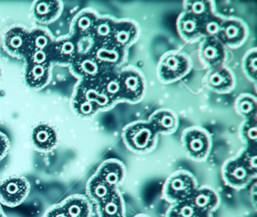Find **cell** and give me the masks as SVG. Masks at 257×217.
I'll return each instance as SVG.
<instances>
[{
	"label": "cell",
	"mask_w": 257,
	"mask_h": 217,
	"mask_svg": "<svg viewBox=\"0 0 257 217\" xmlns=\"http://www.w3.org/2000/svg\"><path fill=\"white\" fill-rule=\"evenodd\" d=\"M158 135L148 121L132 122L122 131V140L126 147L138 154L152 152L157 145Z\"/></svg>",
	"instance_id": "6da1fadb"
},
{
	"label": "cell",
	"mask_w": 257,
	"mask_h": 217,
	"mask_svg": "<svg viewBox=\"0 0 257 217\" xmlns=\"http://www.w3.org/2000/svg\"><path fill=\"white\" fill-rule=\"evenodd\" d=\"M192 67V61L187 54L178 51H168L158 63V79L162 84L176 82L186 77Z\"/></svg>",
	"instance_id": "7a4b0ae2"
},
{
	"label": "cell",
	"mask_w": 257,
	"mask_h": 217,
	"mask_svg": "<svg viewBox=\"0 0 257 217\" xmlns=\"http://www.w3.org/2000/svg\"><path fill=\"white\" fill-rule=\"evenodd\" d=\"M197 188L195 176L187 170H180L166 179L162 193L168 201L175 203L190 198Z\"/></svg>",
	"instance_id": "3957f363"
},
{
	"label": "cell",
	"mask_w": 257,
	"mask_h": 217,
	"mask_svg": "<svg viewBox=\"0 0 257 217\" xmlns=\"http://www.w3.org/2000/svg\"><path fill=\"white\" fill-rule=\"evenodd\" d=\"M182 145L188 156L198 162H202L210 155L211 137L207 130L199 126L190 127L183 131Z\"/></svg>",
	"instance_id": "277c9868"
},
{
	"label": "cell",
	"mask_w": 257,
	"mask_h": 217,
	"mask_svg": "<svg viewBox=\"0 0 257 217\" xmlns=\"http://www.w3.org/2000/svg\"><path fill=\"white\" fill-rule=\"evenodd\" d=\"M121 102L138 103L145 95L146 80L141 71L133 66H124L119 70Z\"/></svg>",
	"instance_id": "5b68a950"
},
{
	"label": "cell",
	"mask_w": 257,
	"mask_h": 217,
	"mask_svg": "<svg viewBox=\"0 0 257 217\" xmlns=\"http://www.w3.org/2000/svg\"><path fill=\"white\" fill-rule=\"evenodd\" d=\"M31 182L23 176H13L0 182V204L16 207L23 203L31 191Z\"/></svg>",
	"instance_id": "8992f818"
},
{
	"label": "cell",
	"mask_w": 257,
	"mask_h": 217,
	"mask_svg": "<svg viewBox=\"0 0 257 217\" xmlns=\"http://www.w3.org/2000/svg\"><path fill=\"white\" fill-rule=\"evenodd\" d=\"M88 51L104 70H120L124 67L127 58V50L119 48L112 42L93 43Z\"/></svg>",
	"instance_id": "52a82bcc"
},
{
	"label": "cell",
	"mask_w": 257,
	"mask_h": 217,
	"mask_svg": "<svg viewBox=\"0 0 257 217\" xmlns=\"http://www.w3.org/2000/svg\"><path fill=\"white\" fill-rule=\"evenodd\" d=\"M248 35L247 26L242 20L225 18L216 38L227 49H237L245 43Z\"/></svg>",
	"instance_id": "ba28073f"
},
{
	"label": "cell",
	"mask_w": 257,
	"mask_h": 217,
	"mask_svg": "<svg viewBox=\"0 0 257 217\" xmlns=\"http://www.w3.org/2000/svg\"><path fill=\"white\" fill-rule=\"evenodd\" d=\"M81 42L82 40L71 35L55 39L50 48L52 64L70 67L76 57L83 52Z\"/></svg>",
	"instance_id": "9c48e42d"
},
{
	"label": "cell",
	"mask_w": 257,
	"mask_h": 217,
	"mask_svg": "<svg viewBox=\"0 0 257 217\" xmlns=\"http://www.w3.org/2000/svg\"><path fill=\"white\" fill-rule=\"evenodd\" d=\"M200 61L207 69L226 66L228 59V49L216 37L204 38L198 50Z\"/></svg>",
	"instance_id": "30bf717a"
},
{
	"label": "cell",
	"mask_w": 257,
	"mask_h": 217,
	"mask_svg": "<svg viewBox=\"0 0 257 217\" xmlns=\"http://www.w3.org/2000/svg\"><path fill=\"white\" fill-rule=\"evenodd\" d=\"M31 30L22 25L10 27L4 36L3 47L7 54L16 59H24L28 49Z\"/></svg>",
	"instance_id": "8fae6325"
},
{
	"label": "cell",
	"mask_w": 257,
	"mask_h": 217,
	"mask_svg": "<svg viewBox=\"0 0 257 217\" xmlns=\"http://www.w3.org/2000/svg\"><path fill=\"white\" fill-rule=\"evenodd\" d=\"M221 174L225 185L237 189L244 188L255 177L237 156L229 158L224 163Z\"/></svg>",
	"instance_id": "7c38bea8"
},
{
	"label": "cell",
	"mask_w": 257,
	"mask_h": 217,
	"mask_svg": "<svg viewBox=\"0 0 257 217\" xmlns=\"http://www.w3.org/2000/svg\"><path fill=\"white\" fill-rule=\"evenodd\" d=\"M73 93L80 95L98 107L100 111H106L113 108V101L102 90L98 78L91 81H78Z\"/></svg>",
	"instance_id": "4fadbf2b"
},
{
	"label": "cell",
	"mask_w": 257,
	"mask_h": 217,
	"mask_svg": "<svg viewBox=\"0 0 257 217\" xmlns=\"http://www.w3.org/2000/svg\"><path fill=\"white\" fill-rule=\"evenodd\" d=\"M70 70L78 81L97 79L106 71L88 51H83L76 57L70 65Z\"/></svg>",
	"instance_id": "5bb4252c"
},
{
	"label": "cell",
	"mask_w": 257,
	"mask_h": 217,
	"mask_svg": "<svg viewBox=\"0 0 257 217\" xmlns=\"http://www.w3.org/2000/svg\"><path fill=\"white\" fill-rule=\"evenodd\" d=\"M204 84L215 93H229L234 88L235 78L229 68L226 66H217L209 69L204 76Z\"/></svg>",
	"instance_id": "9a60e30c"
},
{
	"label": "cell",
	"mask_w": 257,
	"mask_h": 217,
	"mask_svg": "<svg viewBox=\"0 0 257 217\" xmlns=\"http://www.w3.org/2000/svg\"><path fill=\"white\" fill-rule=\"evenodd\" d=\"M140 28L135 21L130 19H115L110 42L127 50L138 41Z\"/></svg>",
	"instance_id": "2e32d148"
},
{
	"label": "cell",
	"mask_w": 257,
	"mask_h": 217,
	"mask_svg": "<svg viewBox=\"0 0 257 217\" xmlns=\"http://www.w3.org/2000/svg\"><path fill=\"white\" fill-rule=\"evenodd\" d=\"M64 4L61 1L38 0L33 3L31 15L36 22L48 25L56 21L62 15Z\"/></svg>",
	"instance_id": "e0dca14e"
},
{
	"label": "cell",
	"mask_w": 257,
	"mask_h": 217,
	"mask_svg": "<svg viewBox=\"0 0 257 217\" xmlns=\"http://www.w3.org/2000/svg\"><path fill=\"white\" fill-rule=\"evenodd\" d=\"M99 15L91 9H84L78 12L70 24V35L79 40L89 39Z\"/></svg>",
	"instance_id": "ac0fdd59"
},
{
	"label": "cell",
	"mask_w": 257,
	"mask_h": 217,
	"mask_svg": "<svg viewBox=\"0 0 257 217\" xmlns=\"http://www.w3.org/2000/svg\"><path fill=\"white\" fill-rule=\"evenodd\" d=\"M31 141L36 150L48 153L52 152L58 146V134L51 125L40 124L33 130Z\"/></svg>",
	"instance_id": "d6986e66"
},
{
	"label": "cell",
	"mask_w": 257,
	"mask_h": 217,
	"mask_svg": "<svg viewBox=\"0 0 257 217\" xmlns=\"http://www.w3.org/2000/svg\"><path fill=\"white\" fill-rule=\"evenodd\" d=\"M52 79V65L26 64L25 81L31 90L39 91L47 87Z\"/></svg>",
	"instance_id": "ffe728a7"
},
{
	"label": "cell",
	"mask_w": 257,
	"mask_h": 217,
	"mask_svg": "<svg viewBox=\"0 0 257 217\" xmlns=\"http://www.w3.org/2000/svg\"><path fill=\"white\" fill-rule=\"evenodd\" d=\"M148 122L158 134H174L179 126L178 116L174 111L166 108L153 112Z\"/></svg>",
	"instance_id": "44dd1931"
},
{
	"label": "cell",
	"mask_w": 257,
	"mask_h": 217,
	"mask_svg": "<svg viewBox=\"0 0 257 217\" xmlns=\"http://www.w3.org/2000/svg\"><path fill=\"white\" fill-rule=\"evenodd\" d=\"M60 205L67 217L92 216L91 200L84 194H71L65 197Z\"/></svg>",
	"instance_id": "7402d4cb"
},
{
	"label": "cell",
	"mask_w": 257,
	"mask_h": 217,
	"mask_svg": "<svg viewBox=\"0 0 257 217\" xmlns=\"http://www.w3.org/2000/svg\"><path fill=\"white\" fill-rule=\"evenodd\" d=\"M96 174L111 186L116 188L125 176V166L119 160H106L97 167Z\"/></svg>",
	"instance_id": "603a6c76"
},
{
	"label": "cell",
	"mask_w": 257,
	"mask_h": 217,
	"mask_svg": "<svg viewBox=\"0 0 257 217\" xmlns=\"http://www.w3.org/2000/svg\"><path fill=\"white\" fill-rule=\"evenodd\" d=\"M189 200L196 210L209 213L216 209L219 203L217 193L208 186L197 188Z\"/></svg>",
	"instance_id": "cb8c5ba5"
},
{
	"label": "cell",
	"mask_w": 257,
	"mask_h": 217,
	"mask_svg": "<svg viewBox=\"0 0 257 217\" xmlns=\"http://www.w3.org/2000/svg\"><path fill=\"white\" fill-rule=\"evenodd\" d=\"M177 30L179 36L188 43H192L201 39L199 21L183 11L177 18Z\"/></svg>",
	"instance_id": "d4e9b609"
},
{
	"label": "cell",
	"mask_w": 257,
	"mask_h": 217,
	"mask_svg": "<svg viewBox=\"0 0 257 217\" xmlns=\"http://www.w3.org/2000/svg\"><path fill=\"white\" fill-rule=\"evenodd\" d=\"M116 191V188H114L106 183L96 173L88 179L85 189L88 198L96 204L108 198Z\"/></svg>",
	"instance_id": "484cf974"
},
{
	"label": "cell",
	"mask_w": 257,
	"mask_h": 217,
	"mask_svg": "<svg viewBox=\"0 0 257 217\" xmlns=\"http://www.w3.org/2000/svg\"><path fill=\"white\" fill-rule=\"evenodd\" d=\"M102 90L113 101L114 103L121 102V86L119 70H106L98 78Z\"/></svg>",
	"instance_id": "4316f807"
},
{
	"label": "cell",
	"mask_w": 257,
	"mask_h": 217,
	"mask_svg": "<svg viewBox=\"0 0 257 217\" xmlns=\"http://www.w3.org/2000/svg\"><path fill=\"white\" fill-rule=\"evenodd\" d=\"M115 19L109 16H99L91 31L90 39L94 44L110 42Z\"/></svg>",
	"instance_id": "83f0119b"
},
{
	"label": "cell",
	"mask_w": 257,
	"mask_h": 217,
	"mask_svg": "<svg viewBox=\"0 0 257 217\" xmlns=\"http://www.w3.org/2000/svg\"><path fill=\"white\" fill-rule=\"evenodd\" d=\"M124 201L118 190L108 198L97 204V211L99 217L124 215Z\"/></svg>",
	"instance_id": "f1b7e54d"
},
{
	"label": "cell",
	"mask_w": 257,
	"mask_h": 217,
	"mask_svg": "<svg viewBox=\"0 0 257 217\" xmlns=\"http://www.w3.org/2000/svg\"><path fill=\"white\" fill-rule=\"evenodd\" d=\"M234 106L237 116L243 118V120L256 118V98L250 93L239 95L234 101Z\"/></svg>",
	"instance_id": "f546056e"
},
{
	"label": "cell",
	"mask_w": 257,
	"mask_h": 217,
	"mask_svg": "<svg viewBox=\"0 0 257 217\" xmlns=\"http://www.w3.org/2000/svg\"><path fill=\"white\" fill-rule=\"evenodd\" d=\"M55 41V37L49 30L41 27L34 29L30 32L28 51L50 49Z\"/></svg>",
	"instance_id": "4dcf8cb0"
},
{
	"label": "cell",
	"mask_w": 257,
	"mask_h": 217,
	"mask_svg": "<svg viewBox=\"0 0 257 217\" xmlns=\"http://www.w3.org/2000/svg\"><path fill=\"white\" fill-rule=\"evenodd\" d=\"M216 7L213 1H184L183 12L189 14L198 21H201L212 14L215 13Z\"/></svg>",
	"instance_id": "1f68e13d"
},
{
	"label": "cell",
	"mask_w": 257,
	"mask_h": 217,
	"mask_svg": "<svg viewBox=\"0 0 257 217\" xmlns=\"http://www.w3.org/2000/svg\"><path fill=\"white\" fill-rule=\"evenodd\" d=\"M71 108L73 113L81 119H91L100 112L98 107L87 100L83 96L73 93Z\"/></svg>",
	"instance_id": "d6a6232c"
},
{
	"label": "cell",
	"mask_w": 257,
	"mask_h": 217,
	"mask_svg": "<svg viewBox=\"0 0 257 217\" xmlns=\"http://www.w3.org/2000/svg\"><path fill=\"white\" fill-rule=\"evenodd\" d=\"M225 18L215 13L199 21L200 35L201 39L216 37Z\"/></svg>",
	"instance_id": "836d02e7"
},
{
	"label": "cell",
	"mask_w": 257,
	"mask_h": 217,
	"mask_svg": "<svg viewBox=\"0 0 257 217\" xmlns=\"http://www.w3.org/2000/svg\"><path fill=\"white\" fill-rule=\"evenodd\" d=\"M239 138L246 146L256 147V118L243 120L239 127Z\"/></svg>",
	"instance_id": "e575fe53"
},
{
	"label": "cell",
	"mask_w": 257,
	"mask_h": 217,
	"mask_svg": "<svg viewBox=\"0 0 257 217\" xmlns=\"http://www.w3.org/2000/svg\"><path fill=\"white\" fill-rule=\"evenodd\" d=\"M242 71L248 80L256 82L257 52L255 48L249 50L242 59Z\"/></svg>",
	"instance_id": "d590c367"
},
{
	"label": "cell",
	"mask_w": 257,
	"mask_h": 217,
	"mask_svg": "<svg viewBox=\"0 0 257 217\" xmlns=\"http://www.w3.org/2000/svg\"><path fill=\"white\" fill-rule=\"evenodd\" d=\"M237 157L244 164L247 170L250 172L251 174L255 176L257 172L256 147L246 146L239 152Z\"/></svg>",
	"instance_id": "8d00e7d4"
},
{
	"label": "cell",
	"mask_w": 257,
	"mask_h": 217,
	"mask_svg": "<svg viewBox=\"0 0 257 217\" xmlns=\"http://www.w3.org/2000/svg\"><path fill=\"white\" fill-rule=\"evenodd\" d=\"M23 60L26 64L52 65L50 49L28 51Z\"/></svg>",
	"instance_id": "74e56055"
},
{
	"label": "cell",
	"mask_w": 257,
	"mask_h": 217,
	"mask_svg": "<svg viewBox=\"0 0 257 217\" xmlns=\"http://www.w3.org/2000/svg\"><path fill=\"white\" fill-rule=\"evenodd\" d=\"M196 211L188 199L171 206L167 212L166 217H192Z\"/></svg>",
	"instance_id": "f35d334b"
},
{
	"label": "cell",
	"mask_w": 257,
	"mask_h": 217,
	"mask_svg": "<svg viewBox=\"0 0 257 217\" xmlns=\"http://www.w3.org/2000/svg\"><path fill=\"white\" fill-rule=\"evenodd\" d=\"M11 143L7 134L0 131V161H3L10 152Z\"/></svg>",
	"instance_id": "ab89813d"
},
{
	"label": "cell",
	"mask_w": 257,
	"mask_h": 217,
	"mask_svg": "<svg viewBox=\"0 0 257 217\" xmlns=\"http://www.w3.org/2000/svg\"><path fill=\"white\" fill-rule=\"evenodd\" d=\"M43 217H67L65 212L63 210L60 203L54 204L49 207Z\"/></svg>",
	"instance_id": "60d3db41"
},
{
	"label": "cell",
	"mask_w": 257,
	"mask_h": 217,
	"mask_svg": "<svg viewBox=\"0 0 257 217\" xmlns=\"http://www.w3.org/2000/svg\"><path fill=\"white\" fill-rule=\"evenodd\" d=\"M192 217H210L209 212H201V211L197 210Z\"/></svg>",
	"instance_id": "b9f144b4"
},
{
	"label": "cell",
	"mask_w": 257,
	"mask_h": 217,
	"mask_svg": "<svg viewBox=\"0 0 257 217\" xmlns=\"http://www.w3.org/2000/svg\"><path fill=\"white\" fill-rule=\"evenodd\" d=\"M0 217H7V214L4 212L2 206L0 204Z\"/></svg>",
	"instance_id": "7bdbcfd3"
},
{
	"label": "cell",
	"mask_w": 257,
	"mask_h": 217,
	"mask_svg": "<svg viewBox=\"0 0 257 217\" xmlns=\"http://www.w3.org/2000/svg\"><path fill=\"white\" fill-rule=\"evenodd\" d=\"M135 217H150L149 215H145V214H138V215H135Z\"/></svg>",
	"instance_id": "ee69618b"
},
{
	"label": "cell",
	"mask_w": 257,
	"mask_h": 217,
	"mask_svg": "<svg viewBox=\"0 0 257 217\" xmlns=\"http://www.w3.org/2000/svg\"><path fill=\"white\" fill-rule=\"evenodd\" d=\"M1 77H2V65L0 63V79H1Z\"/></svg>",
	"instance_id": "f6af8a7d"
},
{
	"label": "cell",
	"mask_w": 257,
	"mask_h": 217,
	"mask_svg": "<svg viewBox=\"0 0 257 217\" xmlns=\"http://www.w3.org/2000/svg\"><path fill=\"white\" fill-rule=\"evenodd\" d=\"M107 217H124V215H113V216H107Z\"/></svg>",
	"instance_id": "bcb514c9"
}]
</instances>
